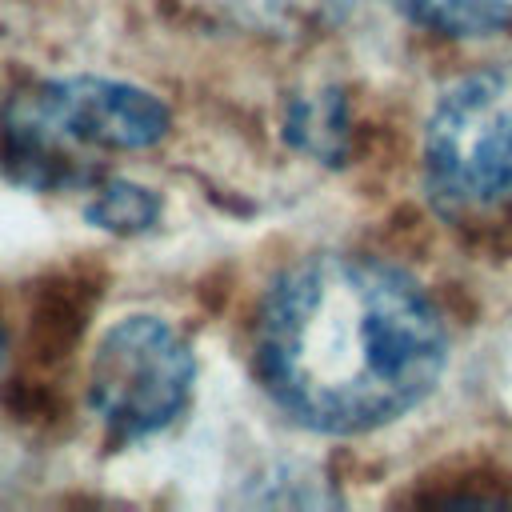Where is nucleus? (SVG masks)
<instances>
[{
    "instance_id": "obj_1",
    "label": "nucleus",
    "mask_w": 512,
    "mask_h": 512,
    "mask_svg": "<svg viewBox=\"0 0 512 512\" xmlns=\"http://www.w3.org/2000/svg\"><path fill=\"white\" fill-rule=\"evenodd\" d=\"M268 396L316 432H368L412 412L440 380V312L400 268L324 252L280 272L256 312Z\"/></svg>"
},
{
    "instance_id": "obj_2",
    "label": "nucleus",
    "mask_w": 512,
    "mask_h": 512,
    "mask_svg": "<svg viewBox=\"0 0 512 512\" xmlns=\"http://www.w3.org/2000/svg\"><path fill=\"white\" fill-rule=\"evenodd\" d=\"M424 184L448 212L512 204V64L456 80L424 124Z\"/></svg>"
},
{
    "instance_id": "obj_3",
    "label": "nucleus",
    "mask_w": 512,
    "mask_h": 512,
    "mask_svg": "<svg viewBox=\"0 0 512 512\" xmlns=\"http://www.w3.org/2000/svg\"><path fill=\"white\" fill-rule=\"evenodd\" d=\"M192 380L196 364L176 328L156 316H124L96 344L88 400L116 440H140L184 412Z\"/></svg>"
},
{
    "instance_id": "obj_4",
    "label": "nucleus",
    "mask_w": 512,
    "mask_h": 512,
    "mask_svg": "<svg viewBox=\"0 0 512 512\" xmlns=\"http://www.w3.org/2000/svg\"><path fill=\"white\" fill-rule=\"evenodd\" d=\"M8 132L28 148H148L168 132L164 104L132 84L68 76L24 92Z\"/></svg>"
},
{
    "instance_id": "obj_5",
    "label": "nucleus",
    "mask_w": 512,
    "mask_h": 512,
    "mask_svg": "<svg viewBox=\"0 0 512 512\" xmlns=\"http://www.w3.org/2000/svg\"><path fill=\"white\" fill-rule=\"evenodd\" d=\"M412 20L448 36H484L512 24V0H396Z\"/></svg>"
},
{
    "instance_id": "obj_6",
    "label": "nucleus",
    "mask_w": 512,
    "mask_h": 512,
    "mask_svg": "<svg viewBox=\"0 0 512 512\" xmlns=\"http://www.w3.org/2000/svg\"><path fill=\"white\" fill-rule=\"evenodd\" d=\"M88 216L100 228H116V232H140L156 220V196L140 184H108L92 204Z\"/></svg>"
}]
</instances>
